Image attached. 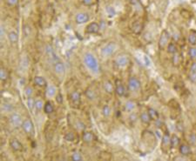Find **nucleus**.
Segmentation results:
<instances>
[{"instance_id": "14", "label": "nucleus", "mask_w": 196, "mask_h": 161, "mask_svg": "<svg viewBox=\"0 0 196 161\" xmlns=\"http://www.w3.org/2000/svg\"><path fill=\"white\" fill-rule=\"evenodd\" d=\"M103 89L108 94H112L113 92H115L114 84H112L110 80H105L103 82Z\"/></svg>"}, {"instance_id": "23", "label": "nucleus", "mask_w": 196, "mask_h": 161, "mask_svg": "<svg viewBox=\"0 0 196 161\" xmlns=\"http://www.w3.org/2000/svg\"><path fill=\"white\" fill-rule=\"evenodd\" d=\"M170 144H171V148L179 147V146H180V145L181 144V138H179L177 135L173 134V135L171 136Z\"/></svg>"}, {"instance_id": "29", "label": "nucleus", "mask_w": 196, "mask_h": 161, "mask_svg": "<svg viewBox=\"0 0 196 161\" xmlns=\"http://www.w3.org/2000/svg\"><path fill=\"white\" fill-rule=\"evenodd\" d=\"M167 50H168V53H170V54H174V53L178 52V48L176 44L173 43V42H170L168 44V46H167Z\"/></svg>"}, {"instance_id": "35", "label": "nucleus", "mask_w": 196, "mask_h": 161, "mask_svg": "<svg viewBox=\"0 0 196 161\" xmlns=\"http://www.w3.org/2000/svg\"><path fill=\"white\" fill-rule=\"evenodd\" d=\"M64 138H65L66 141H68V142H73L75 140V138H76V135L72 132H67L65 134Z\"/></svg>"}, {"instance_id": "16", "label": "nucleus", "mask_w": 196, "mask_h": 161, "mask_svg": "<svg viewBox=\"0 0 196 161\" xmlns=\"http://www.w3.org/2000/svg\"><path fill=\"white\" fill-rule=\"evenodd\" d=\"M170 140H171V137L169 133H164L162 139H161V146H162V150L165 152V148H169L168 146L171 147V144H170Z\"/></svg>"}, {"instance_id": "31", "label": "nucleus", "mask_w": 196, "mask_h": 161, "mask_svg": "<svg viewBox=\"0 0 196 161\" xmlns=\"http://www.w3.org/2000/svg\"><path fill=\"white\" fill-rule=\"evenodd\" d=\"M8 78H9V72H8V71L5 69L4 66H2L0 68V79L5 82V81H6L8 79Z\"/></svg>"}, {"instance_id": "25", "label": "nucleus", "mask_w": 196, "mask_h": 161, "mask_svg": "<svg viewBox=\"0 0 196 161\" xmlns=\"http://www.w3.org/2000/svg\"><path fill=\"white\" fill-rule=\"evenodd\" d=\"M85 94L89 100H95L97 98V93L94 92L92 88H87L85 92Z\"/></svg>"}, {"instance_id": "18", "label": "nucleus", "mask_w": 196, "mask_h": 161, "mask_svg": "<svg viewBox=\"0 0 196 161\" xmlns=\"http://www.w3.org/2000/svg\"><path fill=\"white\" fill-rule=\"evenodd\" d=\"M46 51L47 56H48L51 60H54L55 62L59 61L58 58H57L56 54H55V52H54V50H53V48L51 47V46H50V45H47V46H46Z\"/></svg>"}, {"instance_id": "32", "label": "nucleus", "mask_w": 196, "mask_h": 161, "mask_svg": "<svg viewBox=\"0 0 196 161\" xmlns=\"http://www.w3.org/2000/svg\"><path fill=\"white\" fill-rule=\"evenodd\" d=\"M106 11H107V13L109 18H113V17L116 15V11H115L114 7H113L112 5H107V7H106Z\"/></svg>"}, {"instance_id": "46", "label": "nucleus", "mask_w": 196, "mask_h": 161, "mask_svg": "<svg viewBox=\"0 0 196 161\" xmlns=\"http://www.w3.org/2000/svg\"><path fill=\"white\" fill-rule=\"evenodd\" d=\"M19 4V0H6V5L10 7L17 6Z\"/></svg>"}, {"instance_id": "33", "label": "nucleus", "mask_w": 196, "mask_h": 161, "mask_svg": "<svg viewBox=\"0 0 196 161\" xmlns=\"http://www.w3.org/2000/svg\"><path fill=\"white\" fill-rule=\"evenodd\" d=\"M44 106H45V103L43 102V100L37 98V99H35V104H34V108L37 111H40L41 110L44 109Z\"/></svg>"}, {"instance_id": "28", "label": "nucleus", "mask_w": 196, "mask_h": 161, "mask_svg": "<svg viewBox=\"0 0 196 161\" xmlns=\"http://www.w3.org/2000/svg\"><path fill=\"white\" fill-rule=\"evenodd\" d=\"M181 63V56L179 52H176L173 54V58H172V64L174 66H179Z\"/></svg>"}, {"instance_id": "15", "label": "nucleus", "mask_w": 196, "mask_h": 161, "mask_svg": "<svg viewBox=\"0 0 196 161\" xmlns=\"http://www.w3.org/2000/svg\"><path fill=\"white\" fill-rule=\"evenodd\" d=\"M96 139V137L94 133L88 132V131H84L82 134V140L85 143H92Z\"/></svg>"}, {"instance_id": "48", "label": "nucleus", "mask_w": 196, "mask_h": 161, "mask_svg": "<svg viewBox=\"0 0 196 161\" xmlns=\"http://www.w3.org/2000/svg\"><path fill=\"white\" fill-rule=\"evenodd\" d=\"M190 72L192 75H196V61H194L190 66Z\"/></svg>"}, {"instance_id": "37", "label": "nucleus", "mask_w": 196, "mask_h": 161, "mask_svg": "<svg viewBox=\"0 0 196 161\" xmlns=\"http://www.w3.org/2000/svg\"><path fill=\"white\" fill-rule=\"evenodd\" d=\"M55 95H56V89H55V87H53L51 85L48 86L46 89V96L48 98H52Z\"/></svg>"}, {"instance_id": "47", "label": "nucleus", "mask_w": 196, "mask_h": 161, "mask_svg": "<svg viewBox=\"0 0 196 161\" xmlns=\"http://www.w3.org/2000/svg\"><path fill=\"white\" fill-rule=\"evenodd\" d=\"M82 4L85 6H92L95 4V0H82Z\"/></svg>"}, {"instance_id": "17", "label": "nucleus", "mask_w": 196, "mask_h": 161, "mask_svg": "<svg viewBox=\"0 0 196 161\" xmlns=\"http://www.w3.org/2000/svg\"><path fill=\"white\" fill-rule=\"evenodd\" d=\"M33 81H34V84L38 87H46L47 85V82L46 78H43L41 76H36L34 78V79H33Z\"/></svg>"}, {"instance_id": "24", "label": "nucleus", "mask_w": 196, "mask_h": 161, "mask_svg": "<svg viewBox=\"0 0 196 161\" xmlns=\"http://www.w3.org/2000/svg\"><path fill=\"white\" fill-rule=\"evenodd\" d=\"M187 41L189 45H191V46H196V31H194V30L190 31L187 37Z\"/></svg>"}, {"instance_id": "22", "label": "nucleus", "mask_w": 196, "mask_h": 161, "mask_svg": "<svg viewBox=\"0 0 196 161\" xmlns=\"http://www.w3.org/2000/svg\"><path fill=\"white\" fill-rule=\"evenodd\" d=\"M140 120L143 124H149L150 123H151V121H152V120H151V118H150V116L147 111H142V112L140 113Z\"/></svg>"}, {"instance_id": "40", "label": "nucleus", "mask_w": 196, "mask_h": 161, "mask_svg": "<svg viewBox=\"0 0 196 161\" xmlns=\"http://www.w3.org/2000/svg\"><path fill=\"white\" fill-rule=\"evenodd\" d=\"M141 29H142V25H141V24L140 22H136L134 24H133V31L134 32V33L136 34H138V33H140L141 32Z\"/></svg>"}, {"instance_id": "51", "label": "nucleus", "mask_w": 196, "mask_h": 161, "mask_svg": "<svg viewBox=\"0 0 196 161\" xmlns=\"http://www.w3.org/2000/svg\"><path fill=\"white\" fill-rule=\"evenodd\" d=\"M154 122H155V124H156V125H157L158 127H161V125L163 124L162 121H160V120H159V118L157 120H155Z\"/></svg>"}, {"instance_id": "1", "label": "nucleus", "mask_w": 196, "mask_h": 161, "mask_svg": "<svg viewBox=\"0 0 196 161\" xmlns=\"http://www.w3.org/2000/svg\"><path fill=\"white\" fill-rule=\"evenodd\" d=\"M84 63L85 66L88 68L93 73L97 74L100 72V66L98 64V60L95 56L90 52H86L84 56Z\"/></svg>"}, {"instance_id": "20", "label": "nucleus", "mask_w": 196, "mask_h": 161, "mask_svg": "<svg viewBox=\"0 0 196 161\" xmlns=\"http://www.w3.org/2000/svg\"><path fill=\"white\" fill-rule=\"evenodd\" d=\"M125 111L127 112H132L134 111L137 107V103L133 100H128L125 103Z\"/></svg>"}, {"instance_id": "13", "label": "nucleus", "mask_w": 196, "mask_h": 161, "mask_svg": "<svg viewBox=\"0 0 196 161\" xmlns=\"http://www.w3.org/2000/svg\"><path fill=\"white\" fill-rule=\"evenodd\" d=\"M99 24L96 22H92L90 23L85 28V32L88 34H96L99 31Z\"/></svg>"}, {"instance_id": "10", "label": "nucleus", "mask_w": 196, "mask_h": 161, "mask_svg": "<svg viewBox=\"0 0 196 161\" xmlns=\"http://www.w3.org/2000/svg\"><path fill=\"white\" fill-rule=\"evenodd\" d=\"M90 20V16L87 12H79L75 17V22L79 24H85Z\"/></svg>"}, {"instance_id": "41", "label": "nucleus", "mask_w": 196, "mask_h": 161, "mask_svg": "<svg viewBox=\"0 0 196 161\" xmlns=\"http://www.w3.org/2000/svg\"><path fill=\"white\" fill-rule=\"evenodd\" d=\"M33 94V89L31 86L27 85L26 87L24 88V95L26 98H31Z\"/></svg>"}, {"instance_id": "45", "label": "nucleus", "mask_w": 196, "mask_h": 161, "mask_svg": "<svg viewBox=\"0 0 196 161\" xmlns=\"http://www.w3.org/2000/svg\"><path fill=\"white\" fill-rule=\"evenodd\" d=\"M2 110L5 111V112H8V111H11L12 110V106H11L8 103H4L3 106H2Z\"/></svg>"}, {"instance_id": "49", "label": "nucleus", "mask_w": 196, "mask_h": 161, "mask_svg": "<svg viewBox=\"0 0 196 161\" xmlns=\"http://www.w3.org/2000/svg\"><path fill=\"white\" fill-rule=\"evenodd\" d=\"M5 29L4 27V25H1V29H0V35H1V39H3L5 37Z\"/></svg>"}, {"instance_id": "34", "label": "nucleus", "mask_w": 196, "mask_h": 161, "mask_svg": "<svg viewBox=\"0 0 196 161\" xmlns=\"http://www.w3.org/2000/svg\"><path fill=\"white\" fill-rule=\"evenodd\" d=\"M188 56L192 60L196 61V46H191L188 49Z\"/></svg>"}, {"instance_id": "42", "label": "nucleus", "mask_w": 196, "mask_h": 161, "mask_svg": "<svg viewBox=\"0 0 196 161\" xmlns=\"http://www.w3.org/2000/svg\"><path fill=\"white\" fill-rule=\"evenodd\" d=\"M75 127L77 130H80V131H84L85 129V124L82 122V121H80V120H78L76 123H75Z\"/></svg>"}, {"instance_id": "12", "label": "nucleus", "mask_w": 196, "mask_h": 161, "mask_svg": "<svg viewBox=\"0 0 196 161\" xmlns=\"http://www.w3.org/2000/svg\"><path fill=\"white\" fill-rule=\"evenodd\" d=\"M70 101L73 106H79L81 102V95H80V92L78 91H73L70 94Z\"/></svg>"}, {"instance_id": "39", "label": "nucleus", "mask_w": 196, "mask_h": 161, "mask_svg": "<svg viewBox=\"0 0 196 161\" xmlns=\"http://www.w3.org/2000/svg\"><path fill=\"white\" fill-rule=\"evenodd\" d=\"M188 143L190 146H196V134L191 133L188 136Z\"/></svg>"}, {"instance_id": "19", "label": "nucleus", "mask_w": 196, "mask_h": 161, "mask_svg": "<svg viewBox=\"0 0 196 161\" xmlns=\"http://www.w3.org/2000/svg\"><path fill=\"white\" fill-rule=\"evenodd\" d=\"M54 71L57 74L62 75L65 73V65L60 61H57L54 64Z\"/></svg>"}, {"instance_id": "8", "label": "nucleus", "mask_w": 196, "mask_h": 161, "mask_svg": "<svg viewBox=\"0 0 196 161\" xmlns=\"http://www.w3.org/2000/svg\"><path fill=\"white\" fill-rule=\"evenodd\" d=\"M114 86H115V93L118 96L123 97L126 95V87H125V85L123 84V82L120 79H119V78L115 79Z\"/></svg>"}, {"instance_id": "11", "label": "nucleus", "mask_w": 196, "mask_h": 161, "mask_svg": "<svg viewBox=\"0 0 196 161\" xmlns=\"http://www.w3.org/2000/svg\"><path fill=\"white\" fill-rule=\"evenodd\" d=\"M10 147L11 148L14 152H21V151H23L24 146L19 139L12 138L10 141Z\"/></svg>"}, {"instance_id": "21", "label": "nucleus", "mask_w": 196, "mask_h": 161, "mask_svg": "<svg viewBox=\"0 0 196 161\" xmlns=\"http://www.w3.org/2000/svg\"><path fill=\"white\" fill-rule=\"evenodd\" d=\"M8 39L11 44H17L19 42V33L15 31H11L8 33Z\"/></svg>"}, {"instance_id": "26", "label": "nucleus", "mask_w": 196, "mask_h": 161, "mask_svg": "<svg viewBox=\"0 0 196 161\" xmlns=\"http://www.w3.org/2000/svg\"><path fill=\"white\" fill-rule=\"evenodd\" d=\"M44 111L46 114H51L54 111V106L52 105L51 101H47L45 103V106H44Z\"/></svg>"}, {"instance_id": "30", "label": "nucleus", "mask_w": 196, "mask_h": 161, "mask_svg": "<svg viewBox=\"0 0 196 161\" xmlns=\"http://www.w3.org/2000/svg\"><path fill=\"white\" fill-rule=\"evenodd\" d=\"M23 33L24 36L26 37H30L33 33V29L29 24H24L23 25Z\"/></svg>"}, {"instance_id": "53", "label": "nucleus", "mask_w": 196, "mask_h": 161, "mask_svg": "<svg viewBox=\"0 0 196 161\" xmlns=\"http://www.w3.org/2000/svg\"><path fill=\"white\" fill-rule=\"evenodd\" d=\"M60 1H63V0H60Z\"/></svg>"}, {"instance_id": "5", "label": "nucleus", "mask_w": 196, "mask_h": 161, "mask_svg": "<svg viewBox=\"0 0 196 161\" xmlns=\"http://www.w3.org/2000/svg\"><path fill=\"white\" fill-rule=\"evenodd\" d=\"M170 38H171V36H170L169 32L167 30H164L163 32H161V35H160L159 39V43H158L159 50H164L165 48H167V46H168L169 41H170Z\"/></svg>"}, {"instance_id": "6", "label": "nucleus", "mask_w": 196, "mask_h": 161, "mask_svg": "<svg viewBox=\"0 0 196 161\" xmlns=\"http://www.w3.org/2000/svg\"><path fill=\"white\" fill-rule=\"evenodd\" d=\"M21 127L23 128L24 132L29 136H33L34 135V133H35L34 124H33V121L30 119H26V120H24Z\"/></svg>"}, {"instance_id": "50", "label": "nucleus", "mask_w": 196, "mask_h": 161, "mask_svg": "<svg viewBox=\"0 0 196 161\" xmlns=\"http://www.w3.org/2000/svg\"><path fill=\"white\" fill-rule=\"evenodd\" d=\"M56 101L58 103H62L63 102V97L61 95L60 93H58L56 96Z\"/></svg>"}, {"instance_id": "7", "label": "nucleus", "mask_w": 196, "mask_h": 161, "mask_svg": "<svg viewBox=\"0 0 196 161\" xmlns=\"http://www.w3.org/2000/svg\"><path fill=\"white\" fill-rule=\"evenodd\" d=\"M24 120H22V117L19 114L18 112H13L11 115L10 116V123L14 128H19L22 126Z\"/></svg>"}, {"instance_id": "3", "label": "nucleus", "mask_w": 196, "mask_h": 161, "mask_svg": "<svg viewBox=\"0 0 196 161\" xmlns=\"http://www.w3.org/2000/svg\"><path fill=\"white\" fill-rule=\"evenodd\" d=\"M130 61V57L127 55L126 53H120L114 59V64L119 68H125L127 65H129Z\"/></svg>"}, {"instance_id": "9", "label": "nucleus", "mask_w": 196, "mask_h": 161, "mask_svg": "<svg viewBox=\"0 0 196 161\" xmlns=\"http://www.w3.org/2000/svg\"><path fill=\"white\" fill-rule=\"evenodd\" d=\"M179 152L183 157L190 156V155H192V153H193L191 146L188 145V144H185V143L181 144L180 146H179Z\"/></svg>"}, {"instance_id": "44", "label": "nucleus", "mask_w": 196, "mask_h": 161, "mask_svg": "<svg viewBox=\"0 0 196 161\" xmlns=\"http://www.w3.org/2000/svg\"><path fill=\"white\" fill-rule=\"evenodd\" d=\"M138 120V115L136 112H132L129 116V121L131 122V124H134L136 121Z\"/></svg>"}, {"instance_id": "27", "label": "nucleus", "mask_w": 196, "mask_h": 161, "mask_svg": "<svg viewBox=\"0 0 196 161\" xmlns=\"http://www.w3.org/2000/svg\"><path fill=\"white\" fill-rule=\"evenodd\" d=\"M147 112H148V114H149L152 121H155V120H157L159 118V112L155 110V109H154V108L149 107V108L147 109Z\"/></svg>"}, {"instance_id": "2", "label": "nucleus", "mask_w": 196, "mask_h": 161, "mask_svg": "<svg viewBox=\"0 0 196 161\" xmlns=\"http://www.w3.org/2000/svg\"><path fill=\"white\" fill-rule=\"evenodd\" d=\"M118 49V45L115 42H109L106 46H104L101 50V56L103 58L107 59V58H110L112 57Z\"/></svg>"}, {"instance_id": "36", "label": "nucleus", "mask_w": 196, "mask_h": 161, "mask_svg": "<svg viewBox=\"0 0 196 161\" xmlns=\"http://www.w3.org/2000/svg\"><path fill=\"white\" fill-rule=\"evenodd\" d=\"M111 113H112V110H111V107H110V106H108V105H105V106H103L102 114L105 118L110 117Z\"/></svg>"}, {"instance_id": "52", "label": "nucleus", "mask_w": 196, "mask_h": 161, "mask_svg": "<svg viewBox=\"0 0 196 161\" xmlns=\"http://www.w3.org/2000/svg\"><path fill=\"white\" fill-rule=\"evenodd\" d=\"M128 1H131V0H128Z\"/></svg>"}, {"instance_id": "43", "label": "nucleus", "mask_w": 196, "mask_h": 161, "mask_svg": "<svg viewBox=\"0 0 196 161\" xmlns=\"http://www.w3.org/2000/svg\"><path fill=\"white\" fill-rule=\"evenodd\" d=\"M34 104H35V99H33L32 97L27 98V106H28L30 110H33L34 108Z\"/></svg>"}, {"instance_id": "4", "label": "nucleus", "mask_w": 196, "mask_h": 161, "mask_svg": "<svg viewBox=\"0 0 196 161\" xmlns=\"http://www.w3.org/2000/svg\"><path fill=\"white\" fill-rule=\"evenodd\" d=\"M127 87L130 90L131 92H137L140 90H141V82L139 78L134 76H132L128 79L127 82Z\"/></svg>"}, {"instance_id": "38", "label": "nucleus", "mask_w": 196, "mask_h": 161, "mask_svg": "<svg viewBox=\"0 0 196 161\" xmlns=\"http://www.w3.org/2000/svg\"><path fill=\"white\" fill-rule=\"evenodd\" d=\"M71 159H72V160L74 161H80V160H83V157H82V154L79 152H74L72 154V157H71Z\"/></svg>"}]
</instances>
